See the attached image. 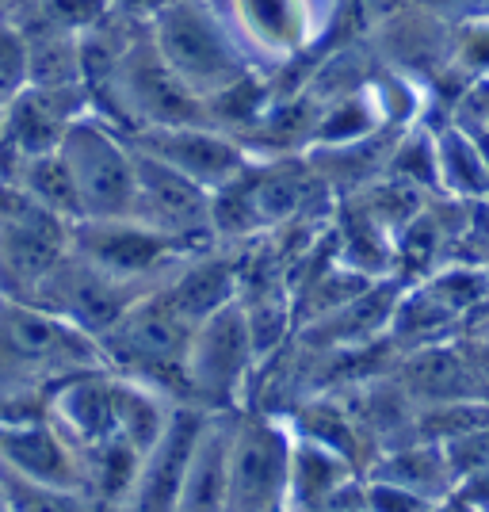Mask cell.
<instances>
[{"mask_svg":"<svg viewBox=\"0 0 489 512\" xmlns=\"http://www.w3.org/2000/svg\"><path fill=\"white\" fill-rule=\"evenodd\" d=\"M149 35L172 73L199 100H214L218 92L256 73L245 43L211 0H172L153 16Z\"/></svg>","mask_w":489,"mask_h":512,"instance_id":"1","label":"cell"},{"mask_svg":"<svg viewBox=\"0 0 489 512\" xmlns=\"http://www.w3.org/2000/svg\"><path fill=\"white\" fill-rule=\"evenodd\" d=\"M92 107L107 115L115 127L127 134H142L153 127H184V123H211L207 100H199L192 88L184 85L169 62L161 58V50L153 43L149 27H142L123 58L115 65V73L107 77V85L92 96Z\"/></svg>","mask_w":489,"mask_h":512,"instance_id":"2","label":"cell"},{"mask_svg":"<svg viewBox=\"0 0 489 512\" xmlns=\"http://www.w3.org/2000/svg\"><path fill=\"white\" fill-rule=\"evenodd\" d=\"M192 333L195 325L169 299L165 283H157L115 321L111 333L100 337V348H104V360L111 371L165 386L180 402H188L184 356H188Z\"/></svg>","mask_w":489,"mask_h":512,"instance_id":"3","label":"cell"},{"mask_svg":"<svg viewBox=\"0 0 489 512\" xmlns=\"http://www.w3.org/2000/svg\"><path fill=\"white\" fill-rule=\"evenodd\" d=\"M256 367H260V352L253 341V325L237 299L195 325L188 356H184L188 402L211 413L245 409Z\"/></svg>","mask_w":489,"mask_h":512,"instance_id":"4","label":"cell"},{"mask_svg":"<svg viewBox=\"0 0 489 512\" xmlns=\"http://www.w3.org/2000/svg\"><path fill=\"white\" fill-rule=\"evenodd\" d=\"M62 157L73 169L85 218H127L138 195V146L96 107L85 111L62 138Z\"/></svg>","mask_w":489,"mask_h":512,"instance_id":"5","label":"cell"},{"mask_svg":"<svg viewBox=\"0 0 489 512\" xmlns=\"http://www.w3.org/2000/svg\"><path fill=\"white\" fill-rule=\"evenodd\" d=\"M73 249V222L39 207L16 184H0V295L35 299Z\"/></svg>","mask_w":489,"mask_h":512,"instance_id":"6","label":"cell"},{"mask_svg":"<svg viewBox=\"0 0 489 512\" xmlns=\"http://www.w3.org/2000/svg\"><path fill=\"white\" fill-rule=\"evenodd\" d=\"M295 436L272 413L237 409L230 440V512H287Z\"/></svg>","mask_w":489,"mask_h":512,"instance_id":"7","label":"cell"},{"mask_svg":"<svg viewBox=\"0 0 489 512\" xmlns=\"http://www.w3.org/2000/svg\"><path fill=\"white\" fill-rule=\"evenodd\" d=\"M146 291L149 287H142V283L111 276L100 264H92L88 256L69 249L62 256V264L43 279V287L35 291L31 302L62 314L65 321H73L77 329H85L88 337L100 341Z\"/></svg>","mask_w":489,"mask_h":512,"instance_id":"8","label":"cell"},{"mask_svg":"<svg viewBox=\"0 0 489 512\" xmlns=\"http://www.w3.org/2000/svg\"><path fill=\"white\" fill-rule=\"evenodd\" d=\"M73 249L100 264L104 272L142 287H157L172 276V268L195 249H180L176 241L157 234L153 226L127 218H81L73 226Z\"/></svg>","mask_w":489,"mask_h":512,"instance_id":"9","label":"cell"},{"mask_svg":"<svg viewBox=\"0 0 489 512\" xmlns=\"http://www.w3.org/2000/svg\"><path fill=\"white\" fill-rule=\"evenodd\" d=\"M134 218L176 241L180 249H203L218 241L214 237V192L142 150H138Z\"/></svg>","mask_w":489,"mask_h":512,"instance_id":"10","label":"cell"},{"mask_svg":"<svg viewBox=\"0 0 489 512\" xmlns=\"http://www.w3.org/2000/svg\"><path fill=\"white\" fill-rule=\"evenodd\" d=\"M134 146L157 161L172 165L176 172L192 176L207 192L226 188L241 172L253 165V150L214 123H184V127H153L142 134H130Z\"/></svg>","mask_w":489,"mask_h":512,"instance_id":"11","label":"cell"},{"mask_svg":"<svg viewBox=\"0 0 489 512\" xmlns=\"http://www.w3.org/2000/svg\"><path fill=\"white\" fill-rule=\"evenodd\" d=\"M207 421H211V409L195 406V402H180L165 436L142 455L138 482L115 512H176L180 493H184V478L192 467L195 444H199Z\"/></svg>","mask_w":489,"mask_h":512,"instance_id":"12","label":"cell"},{"mask_svg":"<svg viewBox=\"0 0 489 512\" xmlns=\"http://www.w3.org/2000/svg\"><path fill=\"white\" fill-rule=\"evenodd\" d=\"M0 463L20 470L27 478H39V482H58V486L85 490L81 448L46 413L0 421Z\"/></svg>","mask_w":489,"mask_h":512,"instance_id":"13","label":"cell"},{"mask_svg":"<svg viewBox=\"0 0 489 512\" xmlns=\"http://www.w3.org/2000/svg\"><path fill=\"white\" fill-rule=\"evenodd\" d=\"M165 291L180 306V314L192 325H199L203 318L218 314L222 306L237 302V291H241V249L222 245V241L195 249L172 268V276L165 279Z\"/></svg>","mask_w":489,"mask_h":512,"instance_id":"14","label":"cell"},{"mask_svg":"<svg viewBox=\"0 0 489 512\" xmlns=\"http://www.w3.org/2000/svg\"><path fill=\"white\" fill-rule=\"evenodd\" d=\"M43 413L77 448L119 436V428H115V371L96 367V371L62 379L46 394Z\"/></svg>","mask_w":489,"mask_h":512,"instance_id":"15","label":"cell"},{"mask_svg":"<svg viewBox=\"0 0 489 512\" xmlns=\"http://www.w3.org/2000/svg\"><path fill=\"white\" fill-rule=\"evenodd\" d=\"M234 413H211V421H207L199 444H195L192 467H188V478H184V493H180L176 512H230Z\"/></svg>","mask_w":489,"mask_h":512,"instance_id":"16","label":"cell"},{"mask_svg":"<svg viewBox=\"0 0 489 512\" xmlns=\"http://www.w3.org/2000/svg\"><path fill=\"white\" fill-rule=\"evenodd\" d=\"M176 406H180V398L169 394L165 386L115 371V428L134 451L146 455L165 436Z\"/></svg>","mask_w":489,"mask_h":512,"instance_id":"17","label":"cell"},{"mask_svg":"<svg viewBox=\"0 0 489 512\" xmlns=\"http://www.w3.org/2000/svg\"><path fill=\"white\" fill-rule=\"evenodd\" d=\"M4 184H16V188L31 195L39 207H46V211L65 218V222H73V226L85 218V203H81L77 180H73V169H69V161L62 157V150L27 157Z\"/></svg>","mask_w":489,"mask_h":512,"instance_id":"18","label":"cell"},{"mask_svg":"<svg viewBox=\"0 0 489 512\" xmlns=\"http://www.w3.org/2000/svg\"><path fill=\"white\" fill-rule=\"evenodd\" d=\"M81 470H85V490L107 512H115L130 497L134 482H138L142 451L130 448L123 436H111V440L81 448Z\"/></svg>","mask_w":489,"mask_h":512,"instance_id":"19","label":"cell"},{"mask_svg":"<svg viewBox=\"0 0 489 512\" xmlns=\"http://www.w3.org/2000/svg\"><path fill=\"white\" fill-rule=\"evenodd\" d=\"M0 490H4V501L12 512H107L92 493L27 478L4 463H0Z\"/></svg>","mask_w":489,"mask_h":512,"instance_id":"20","label":"cell"},{"mask_svg":"<svg viewBox=\"0 0 489 512\" xmlns=\"http://www.w3.org/2000/svg\"><path fill=\"white\" fill-rule=\"evenodd\" d=\"M447 455L432 448H405V451H394V455H386L379 467L371 470V478H383V482H394V486H405V490L421 493L428 497L432 490H440L447 482Z\"/></svg>","mask_w":489,"mask_h":512,"instance_id":"21","label":"cell"},{"mask_svg":"<svg viewBox=\"0 0 489 512\" xmlns=\"http://www.w3.org/2000/svg\"><path fill=\"white\" fill-rule=\"evenodd\" d=\"M23 88H27V39L12 16H0V123Z\"/></svg>","mask_w":489,"mask_h":512,"instance_id":"22","label":"cell"},{"mask_svg":"<svg viewBox=\"0 0 489 512\" xmlns=\"http://www.w3.org/2000/svg\"><path fill=\"white\" fill-rule=\"evenodd\" d=\"M463 379V367L451 352H417L405 363V390L425 398H447Z\"/></svg>","mask_w":489,"mask_h":512,"instance_id":"23","label":"cell"},{"mask_svg":"<svg viewBox=\"0 0 489 512\" xmlns=\"http://www.w3.org/2000/svg\"><path fill=\"white\" fill-rule=\"evenodd\" d=\"M363 509L367 512H436L432 501L421 493L383 482V478H367L363 482Z\"/></svg>","mask_w":489,"mask_h":512,"instance_id":"24","label":"cell"},{"mask_svg":"<svg viewBox=\"0 0 489 512\" xmlns=\"http://www.w3.org/2000/svg\"><path fill=\"white\" fill-rule=\"evenodd\" d=\"M172 4V0H107V12H115V16H123V20H134V23H153V16Z\"/></svg>","mask_w":489,"mask_h":512,"instance_id":"25","label":"cell"},{"mask_svg":"<svg viewBox=\"0 0 489 512\" xmlns=\"http://www.w3.org/2000/svg\"><path fill=\"white\" fill-rule=\"evenodd\" d=\"M12 12V0H0V16H8Z\"/></svg>","mask_w":489,"mask_h":512,"instance_id":"26","label":"cell"},{"mask_svg":"<svg viewBox=\"0 0 489 512\" xmlns=\"http://www.w3.org/2000/svg\"><path fill=\"white\" fill-rule=\"evenodd\" d=\"M0 512H12L8 509V501H4V490H0Z\"/></svg>","mask_w":489,"mask_h":512,"instance_id":"27","label":"cell"}]
</instances>
